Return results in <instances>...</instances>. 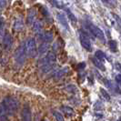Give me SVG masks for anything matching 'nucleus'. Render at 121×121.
<instances>
[{"label":"nucleus","mask_w":121,"mask_h":121,"mask_svg":"<svg viewBox=\"0 0 121 121\" xmlns=\"http://www.w3.org/2000/svg\"><path fill=\"white\" fill-rule=\"evenodd\" d=\"M49 48H50L49 43L43 41V43L40 44L39 48H38V49H37V51H38V55H39L40 56H44V55H46L48 52Z\"/></svg>","instance_id":"nucleus-11"},{"label":"nucleus","mask_w":121,"mask_h":121,"mask_svg":"<svg viewBox=\"0 0 121 121\" xmlns=\"http://www.w3.org/2000/svg\"><path fill=\"white\" fill-rule=\"evenodd\" d=\"M108 46L112 52H117V41L110 40V41H108Z\"/></svg>","instance_id":"nucleus-21"},{"label":"nucleus","mask_w":121,"mask_h":121,"mask_svg":"<svg viewBox=\"0 0 121 121\" xmlns=\"http://www.w3.org/2000/svg\"><path fill=\"white\" fill-rule=\"evenodd\" d=\"M113 16H114V17L116 18V20H117V24L119 25V26H120V27H121V18L119 17H118L117 15H115V14H114Z\"/></svg>","instance_id":"nucleus-28"},{"label":"nucleus","mask_w":121,"mask_h":121,"mask_svg":"<svg viewBox=\"0 0 121 121\" xmlns=\"http://www.w3.org/2000/svg\"><path fill=\"white\" fill-rule=\"evenodd\" d=\"M52 114H53V116H54L55 118H56V120H58V121L64 120V117L61 115L59 112H57V111H56V110H53V111H52Z\"/></svg>","instance_id":"nucleus-23"},{"label":"nucleus","mask_w":121,"mask_h":121,"mask_svg":"<svg viewBox=\"0 0 121 121\" xmlns=\"http://www.w3.org/2000/svg\"><path fill=\"white\" fill-rule=\"evenodd\" d=\"M41 12H42V15L44 17H48L49 16V13H48V10L45 7V6H43L41 7Z\"/></svg>","instance_id":"nucleus-25"},{"label":"nucleus","mask_w":121,"mask_h":121,"mask_svg":"<svg viewBox=\"0 0 121 121\" xmlns=\"http://www.w3.org/2000/svg\"><path fill=\"white\" fill-rule=\"evenodd\" d=\"M55 67H56V62H48L42 66H40V71L43 74H47L50 71H53Z\"/></svg>","instance_id":"nucleus-9"},{"label":"nucleus","mask_w":121,"mask_h":121,"mask_svg":"<svg viewBox=\"0 0 121 121\" xmlns=\"http://www.w3.org/2000/svg\"><path fill=\"white\" fill-rule=\"evenodd\" d=\"M86 67L85 63L84 62H82V63H79L78 64V68L79 69H81V68H84V67Z\"/></svg>","instance_id":"nucleus-30"},{"label":"nucleus","mask_w":121,"mask_h":121,"mask_svg":"<svg viewBox=\"0 0 121 121\" xmlns=\"http://www.w3.org/2000/svg\"><path fill=\"white\" fill-rule=\"evenodd\" d=\"M56 18H57V21L59 22V24H60L66 30L69 31V25H68L67 18L66 17V16H65L63 13H57V14H56Z\"/></svg>","instance_id":"nucleus-7"},{"label":"nucleus","mask_w":121,"mask_h":121,"mask_svg":"<svg viewBox=\"0 0 121 121\" xmlns=\"http://www.w3.org/2000/svg\"><path fill=\"white\" fill-rule=\"evenodd\" d=\"M120 8H121V7H120Z\"/></svg>","instance_id":"nucleus-33"},{"label":"nucleus","mask_w":121,"mask_h":121,"mask_svg":"<svg viewBox=\"0 0 121 121\" xmlns=\"http://www.w3.org/2000/svg\"><path fill=\"white\" fill-rule=\"evenodd\" d=\"M109 3L113 4V5H116L117 4V0H109Z\"/></svg>","instance_id":"nucleus-31"},{"label":"nucleus","mask_w":121,"mask_h":121,"mask_svg":"<svg viewBox=\"0 0 121 121\" xmlns=\"http://www.w3.org/2000/svg\"><path fill=\"white\" fill-rule=\"evenodd\" d=\"M79 40H80L81 46L86 50H87L88 52L92 51V45H91L90 39L88 37L87 33L85 30H83V29H80V31H79Z\"/></svg>","instance_id":"nucleus-4"},{"label":"nucleus","mask_w":121,"mask_h":121,"mask_svg":"<svg viewBox=\"0 0 121 121\" xmlns=\"http://www.w3.org/2000/svg\"><path fill=\"white\" fill-rule=\"evenodd\" d=\"M116 81L118 85L121 86V74H118V75L116 76Z\"/></svg>","instance_id":"nucleus-27"},{"label":"nucleus","mask_w":121,"mask_h":121,"mask_svg":"<svg viewBox=\"0 0 121 121\" xmlns=\"http://www.w3.org/2000/svg\"><path fill=\"white\" fill-rule=\"evenodd\" d=\"M33 30L36 34H37V36H41L42 35V25L39 21H34V23H33Z\"/></svg>","instance_id":"nucleus-14"},{"label":"nucleus","mask_w":121,"mask_h":121,"mask_svg":"<svg viewBox=\"0 0 121 121\" xmlns=\"http://www.w3.org/2000/svg\"><path fill=\"white\" fill-rule=\"evenodd\" d=\"M61 110L62 112L65 114V115L68 116V117H73L75 116V111L72 108H69V107H61Z\"/></svg>","instance_id":"nucleus-17"},{"label":"nucleus","mask_w":121,"mask_h":121,"mask_svg":"<svg viewBox=\"0 0 121 121\" xmlns=\"http://www.w3.org/2000/svg\"><path fill=\"white\" fill-rule=\"evenodd\" d=\"M95 56L97 57V59H99V60H101V61H104L105 60V58H106V55L104 54V52H102L101 50H97V51H96Z\"/></svg>","instance_id":"nucleus-22"},{"label":"nucleus","mask_w":121,"mask_h":121,"mask_svg":"<svg viewBox=\"0 0 121 121\" xmlns=\"http://www.w3.org/2000/svg\"><path fill=\"white\" fill-rule=\"evenodd\" d=\"M26 46H25V43H23L22 45H20L15 50V53H14V59L16 64L21 67L23 66L25 63V61L26 59Z\"/></svg>","instance_id":"nucleus-2"},{"label":"nucleus","mask_w":121,"mask_h":121,"mask_svg":"<svg viewBox=\"0 0 121 121\" xmlns=\"http://www.w3.org/2000/svg\"><path fill=\"white\" fill-rule=\"evenodd\" d=\"M68 71H69V68L67 67H63V68H61V69L57 70V71L54 74V78H56V79L62 78L63 77H65L67 73H68Z\"/></svg>","instance_id":"nucleus-13"},{"label":"nucleus","mask_w":121,"mask_h":121,"mask_svg":"<svg viewBox=\"0 0 121 121\" xmlns=\"http://www.w3.org/2000/svg\"><path fill=\"white\" fill-rule=\"evenodd\" d=\"M2 44H3V48L5 51H9L12 48L13 46V38L12 36L9 33H5V36L2 39Z\"/></svg>","instance_id":"nucleus-6"},{"label":"nucleus","mask_w":121,"mask_h":121,"mask_svg":"<svg viewBox=\"0 0 121 121\" xmlns=\"http://www.w3.org/2000/svg\"><path fill=\"white\" fill-rule=\"evenodd\" d=\"M86 27H87V29L89 30V32H90V34L92 36L98 38L100 41H102L103 43H106L105 34H104V32L101 30L99 27H97V26H95V25H93V24H88V26H87Z\"/></svg>","instance_id":"nucleus-5"},{"label":"nucleus","mask_w":121,"mask_h":121,"mask_svg":"<svg viewBox=\"0 0 121 121\" xmlns=\"http://www.w3.org/2000/svg\"><path fill=\"white\" fill-rule=\"evenodd\" d=\"M7 0H0V9H3L6 6Z\"/></svg>","instance_id":"nucleus-26"},{"label":"nucleus","mask_w":121,"mask_h":121,"mask_svg":"<svg viewBox=\"0 0 121 121\" xmlns=\"http://www.w3.org/2000/svg\"><path fill=\"white\" fill-rule=\"evenodd\" d=\"M25 27L24 21H23V18L22 17H17L14 21V24H13V28L14 30L16 31H22Z\"/></svg>","instance_id":"nucleus-10"},{"label":"nucleus","mask_w":121,"mask_h":121,"mask_svg":"<svg viewBox=\"0 0 121 121\" xmlns=\"http://www.w3.org/2000/svg\"><path fill=\"white\" fill-rule=\"evenodd\" d=\"M25 46H26V50L27 56H29L31 58L35 57L36 56V51H37L35 38L30 37V38L26 39V41L25 42Z\"/></svg>","instance_id":"nucleus-3"},{"label":"nucleus","mask_w":121,"mask_h":121,"mask_svg":"<svg viewBox=\"0 0 121 121\" xmlns=\"http://www.w3.org/2000/svg\"><path fill=\"white\" fill-rule=\"evenodd\" d=\"M3 106L5 107L8 116H13L19 108V103L18 101L13 97L7 96L2 101Z\"/></svg>","instance_id":"nucleus-1"},{"label":"nucleus","mask_w":121,"mask_h":121,"mask_svg":"<svg viewBox=\"0 0 121 121\" xmlns=\"http://www.w3.org/2000/svg\"><path fill=\"white\" fill-rule=\"evenodd\" d=\"M65 12L67 13V17L69 18V20L72 22L73 25H76L77 23H78V19H77V17H76V16L73 14L72 11H71L69 8H65Z\"/></svg>","instance_id":"nucleus-16"},{"label":"nucleus","mask_w":121,"mask_h":121,"mask_svg":"<svg viewBox=\"0 0 121 121\" xmlns=\"http://www.w3.org/2000/svg\"><path fill=\"white\" fill-rule=\"evenodd\" d=\"M53 36H53V33H52L51 31H46V32L44 33V35H43V41L48 42V43L52 42Z\"/></svg>","instance_id":"nucleus-18"},{"label":"nucleus","mask_w":121,"mask_h":121,"mask_svg":"<svg viewBox=\"0 0 121 121\" xmlns=\"http://www.w3.org/2000/svg\"><path fill=\"white\" fill-rule=\"evenodd\" d=\"M7 112H6V108H5V107L3 106V104L1 103L0 104V119H2V120H6L7 119Z\"/></svg>","instance_id":"nucleus-19"},{"label":"nucleus","mask_w":121,"mask_h":121,"mask_svg":"<svg viewBox=\"0 0 121 121\" xmlns=\"http://www.w3.org/2000/svg\"><path fill=\"white\" fill-rule=\"evenodd\" d=\"M21 117L23 120L28 121L31 120V110L30 108L27 104L24 105V107L22 108V110H21Z\"/></svg>","instance_id":"nucleus-8"},{"label":"nucleus","mask_w":121,"mask_h":121,"mask_svg":"<svg viewBox=\"0 0 121 121\" xmlns=\"http://www.w3.org/2000/svg\"><path fill=\"white\" fill-rule=\"evenodd\" d=\"M92 62H93V64H94V65H95L98 69H100L101 71H105V70H106V67H105V66H104L103 61L97 59L96 56L92 58Z\"/></svg>","instance_id":"nucleus-15"},{"label":"nucleus","mask_w":121,"mask_h":121,"mask_svg":"<svg viewBox=\"0 0 121 121\" xmlns=\"http://www.w3.org/2000/svg\"><path fill=\"white\" fill-rule=\"evenodd\" d=\"M115 67H116V68H117V69L121 73V63H118V62H117V63H116Z\"/></svg>","instance_id":"nucleus-29"},{"label":"nucleus","mask_w":121,"mask_h":121,"mask_svg":"<svg viewBox=\"0 0 121 121\" xmlns=\"http://www.w3.org/2000/svg\"><path fill=\"white\" fill-rule=\"evenodd\" d=\"M5 33V20L3 17H0V39H3Z\"/></svg>","instance_id":"nucleus-20"},{"label":"nucleus","mask_w":121,"mask_h":121,"mask_svg":"<svg viewBox=\"0 0 121 121\" xmlns=\"http://www.w3.org/2000/svg\"><path fill=\"white\" fill-rule=\"evenodd\" d=\"M100 92H101V95L103 96L104 98H105L106 100H108V101L110 100V96H109V94L107 92V91L105 90L104 88H100Z\"/></svg>","instance_id":"nucleus-24"},{"label":"nucleus","mask_w":121,"mask_h":121,"mask_svg":"<svg viewBox=\"0 0 121 121\" xmlns=\"http://www.w3.org/2000/svg\"><path fill=\"white\" fill-rule=\"evenodd\" d=\"M120 105H121V101H120Z\"/></svg>","instance_id":"nucleus-32"},{"label":"nucleus","mask_w":121,"mask_h":121,"mask_svg":"<svg viewBox=\"0 0 121 121\" xmlns=\"http://www.w3.org/2000/svg\"><path fill=\"white\" fill-rule=\"evenodd\" d=\"M36 17V10L35 8H30L27 11V17H26V23L28 25H33Z\"/></svg>","instance_id":"nucleus-12"}]
</instances>
